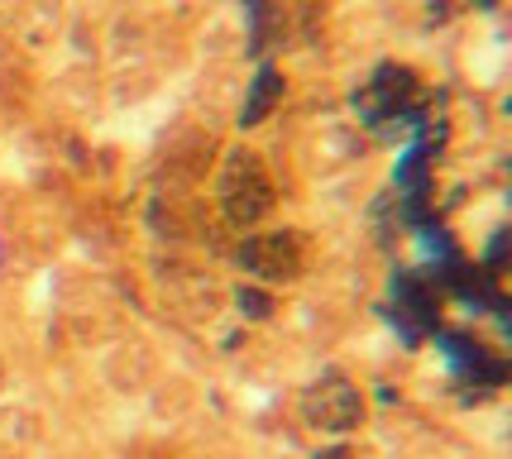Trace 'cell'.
I'll return each mask as SVG.
<instances>
[{"instance_id":"8992f818","label":"cell","mask_w":512,"mask_h":459,"mask_svg":"<svg viewBox=\"0 0 512 459\" xmlns=\"http://www.w3.org/2000/svg\"><path fill=\"white\" fill-rule=\"evenodd\" d=\"M326 459H345V455H326Z\"/></svg>"},{"instance_id":"52a82bcc","label":"cell","mask_w":512,"mask_h":459,"mask_svg":"<svg viewBox=\"0 0 512 459\" xmlns=\"http://www.w3.org/2000/svg\"><path fill=\"white\" fill-rule=\"evenodd\" d=\"M479 5H489V0H479Z\"/></svg>"},{"instance_id":"277c9868","label":"cell","mask_w":512,"mask_h":459,"mask_svg":"<svg viewBox=\"0 0 512 459\" xmlns=\"http://www.w3.org/2000/svg\"><path fill=\"white\" fill-rule=\"evenodd\" d=\"M312 416L326 431H345L359 421V393L350 383H326L321 393H312Z\"/></svg>"},{"instance_id":"5b68a950","label":"cell","mask_w":512,"mask_h":459,"mask_svg":"<svg viewBox=\"0 0 512 459\" xmlns=\"http://www.w3.org/2000/svg\"><path fill=\"white\" fill-rule=\"evenodd\" d=\"M278 101V77L273 72H264L259 77V87H254V96H249V106H245V120H264V110Z\"/></svg>"},{"instance_id":"6da1fadb","label":"cell","mask_w":512,"mask_h":459,"mask_svg":"<svg viewBox=\"0 0 512 459\" xmlns=\"http://www.w3.org/2000/svg\"><path fill=\"white\" fill-rule=\"evenodd\" d=\"M359 106L369 110L364 120H388V115H398V120H412V106H417V87H412V77L407 72H393V67H383L379 77H374V87L364 91V101Z\"/></svg>"},{"instance_id":"7a4b0ae2","label":"cell","mask_w":512,"mask_h":459,"mask_svg":"<svg viewBox=\"0 0 512 459\" xmlns=\"http://www.w3.org/2000/svg\"><path fill=\"white\" fill-rule=\"evenodd\" d=\"M240 173H245V182L235 173L225 177V211H230V220L249 225V220H259L268 211V182L259 173V163H240Z\"/></svg>"},{"instance_id":"3957f363","label":"cell","mask_w":512,"mask_h":459,"mask_svg":"<svg viewBox=\"0 0 512 459\" xmlns=\"http://www.w3.org/2000/svg\"><path fill=\"white\" fill-rule=\"evenodd\" d=\"M297 240L292 235H259V240L245 244V268L259 273V278H288L297 273Z\"/></svg>"}]
</instances>
